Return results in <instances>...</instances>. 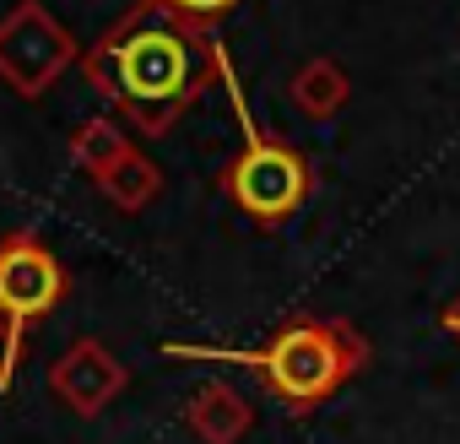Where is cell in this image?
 <instances>
[{
    "label": "cell",
    "instance_id": "obj_1",
    "mask_svg": "<svg viewBox=\"0 0 460 444\" xmlns=\"http://www.w3.org/2000/svg\"><path fill=\"white\" fill-rule=\"evenodd\" d=\"M222 60L227 49L211 39V28L173 17L157 0H136L82 55V76L141 136H168L179 114L206 98L211 82H222Z\"/></svg>",
    "mask_w": 460,
    "mask_h": 444
},
{
    "label": "cell",
    "instance_id": "obj_2",
    "mask_svg": "<svg viewBox=\"0 0 460 444\" xmlns=\"http://www.w3.org/2000/svg\"><path fill=\"white\" fill-rule=\"evenodd\" d=\"M163 358H200V363H239L261 379V390L288 412H320L347 379L374 363L368 336L336 315H288L261 347H206V342H163Z\"/></svg>",
    "mask_w": 460,
    "mask_h": 444
},
{
    "label": "cell",
    "instance_id": "obj_3",
    "mask_svg": "<svg viewBox=\"0 0 460 444\" xmlns=\"http://www.w3.org/2000/svg\"><path fill=\"white\" fill-rule=\"evenodd\" d=\"M222 87H227V98H234V120H239L244 147L222 163L217 190L234 200L250 222H261V228H282V222L298 217V206L314 195V163L298 147H288V141H277V136H266L255 125V114L244 103V87L234 76V60H222Z\"/></svg>",
    "mask_w": 460,
    "mask_h": 444
},
{
    "label": "cell",
    "instance_id": "obj_4",
    "mask_svg": "<svg viewBox=\"0 0 460 444\" xmlns=\"http://www.w3.org/2000/svg\"><path fill=\"white\" fill-rule=\"evenodd\" d=\"M82 60L76 39L66 33V22L44 6V0H17L0 17V82L17 98H44L71 66Z\"/></svg>",
    "mask_w": 460,
    "mask_h": 444
},
{
    "label": "cell",
    "instance_id": "obj_5",
    "mask_svg": "<svg viewBox=\"0 0 460 444\" xmlns=\"http://www.w3.org/2000/svg\"><path fill=\"white\" fill-rule=\"evenodd\" d=\"M71 293L66 266L39 234H6L0 239V315L17 320L22 331L49 320Z\"/></svg>",
    "mask_w": 460,
    "mask_h": 444
},
{
    "label": "cell",
    "instance_id": "obj_6",
    "mask_svg": "<svg viewBox=\"0 0 460 444\" xmlns=\"http://www.w3.org/2000/svg\"><path fill=\"white\" fill-rule=\"evenodd\" d=\"M125 385H130V369H125L98 336L71 342V347L49 363V390H55V401H60L66 412H76V417L109 412V406L125 395Z\"/></svg>",
    "mask_w": 460,
    "mask_h": 444
},
{
    "label": "cell",
    "instance_id": "obj_7",
    "mask_svg": "<svg viewBox=\"0 0 460 444\" xmlns=\"http://www.w3.org/2000/svg\"><path fill=\"white\" fill-rule=\"evenodd\" d=\"M184 428L200 444H239L255 428V406L227 385V379H206L190 401H184Z\"/></svg>",
    "mask_w": 460,
    "mask_h": 444
},
{
    "label": "cell",
    "instance_id": "obj_8",
    "mask_svg": "<svg viewBox=\"0 0 460 444\" xmlns=\"http://www.w3.org/2000/svg\"><path fill=\"white\" fill-rule=\"evenodd\" d=\"M288 98H293V109L304 120H336L347 109V98H352V76L331 55H314L288 76Z\"/></svg>",
    "mask_w": 460,
    "mask_h": 444
},
{
    "label": "cell",
    "instance_id": "obj_9",
    "mask_svg": "<svg viewBox=\"0 0 460 444\" xmlns=\"http://www.w3.org/2000/svg\"><path fill=\"white\" fill-rule=\"evenodd\" d=\"M98 190H103V200L114 206V211H125V217H136V211H146L157 195H163V168L141 152V147H130L103 179H98Z\"/></svg>",
    "mask_w": 460,
    "mask_h": 444
},
{
    "label": "cell",
    "instance_id": "obj_10",
    "mask_svg": "<svg viewBox=\"0 0 460 444\" xmlns=\"http://www.w3.org/2000/svg\"><path fill=\"white\" fill-rule=\"evenodd\" d=\"M130 147H136V141H130V136H125V125H119V120H109V114L82 120V125L71 130V163H76L93 184H98V179H103V173L130 152Z\"/></svg>",
    "mask_w": 460,
    "mask_h": 444
},
{
    "label": "cell",
    "instance_id": "obj_11",
    "mask_svg": "<svg viewBox=\"0 0 460 444\" xmlns=\"http://www.w3.org/2000/svg\"><path fill=\"white\" fill-rule=\"evenodd\" d=\"M157 6H168L173 17H184V22H195V28H217L234 6H244V0H157Z\"/></svg>",
    "mask_w": 460,
    "mask_h": 444
},
{
    "label": "cell",
    "instance_id": "obj_12",
    "mask_svg": "<svg viewBox=\"0 0 460 444\" xmlns=\"http://www.w3.org/2000/svg\"><path fill=\"white\" fill-rule=\"evenodd\" d=\"M22 325L17 320H6L0 315V390H12V379H17V369H22Z\"/></svg>",
    "mask_w": 460,
    "mask_h": 444
},
{
    "label": "cell",
    "instance_id": "obj_13",
    "mask_svg": "<svg viewBox=\"0 0 460 444\" xmlns=\"http://www.w3.org/2000/svg\"><path fill=\"white\" fill-rule=\"evenodd\" d=\"M438 325H444V331H449V336L460 342V293H455V298L444 304V315H438Z\"/></svg>",
    "mask_w": 460,
    "mask_h": 444
}]
</instances>
